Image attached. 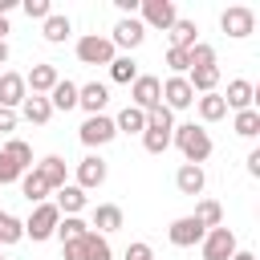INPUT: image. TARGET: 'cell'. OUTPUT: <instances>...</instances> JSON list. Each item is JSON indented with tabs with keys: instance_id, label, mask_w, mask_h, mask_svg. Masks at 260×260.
I'll return each mask as SVG.
<instances>
[{
	"instance_id": "cell-1",
	"label": "cell",
	"mask_w": 260,
	"mask_h": 260,
	"mask_svg": "<svg viewBox=\"0 0 260 260\" xmlns=\"http://www.w3.org/2000/svg\"><path fill=\"white\" fill-rule=\"evenodd\" d=\"M171 146H179V154H183L187 162H195V167H203V162L211 158V134H207L203 126H195V122L175 126V130H171Z\"/></svg>"
},
{
	"instance_id": "cell-2",
	"label": "cell",
	"mask_w": 260,
	"mask_h": 260,
	"mask_svg": "<svg viewBox=\"0 0 260 260\" xmlns=\"http://www.w3.org/2000/svg\"><path fill=\"white\" fill-rule=\"evenodd\" d=\"M61 260H114V248H110V240H106V236L85 232L81 240L61 244Z\"/></svg>"
},
{
	"instance_id": "cell-3",
	"label": "cell",
	"mask_w": 260,
	"mask_h": 260,
	"mask_svg": "<svg viewBox=\"0 0 260 260\" xmlns=\"http://www.w3.org/2000/svg\"><path fill=\"white\" fill-rule=\"evenodd\" d=\"M24 223V236L32 240V244H41V240H53V232H57V223H61V211H57V203H37L32 207V215L28 219H20Z\"/></svg>"
},
{
	"instance_id": "cell-4",
	"label": "cell",
	"mask_w": 260,
	"mask_h": 260,
	"mask_svg": "<svg viewBox=\"0 0 260 260\" xmlns=\"http://www.w3.org/2000/svg\"><path fill=\"white\" fill-rule=\"evenodd\" d=\"M236 248H240V244H236V232H232V228H223V223H219V228H207V236L199 240L203 260H232V256H236Z\"/></svg>"
},
{
	"instance_id": "cell-5",
	"label": "cell",
	"mask_w": 260,
	"mask_h": 260,
	"mask_svg": "<svg viewBox=\"0 0 260 260\" xmlns=\"http://www.w3.org/2000/svg\"><path fill=\"white\" fill-rule=\"evenodd\" d=\"M138 20H142V28H171L175 20H179V8H175V0H138Z\"/></svg>"
},
{
	"instance_id": "cell-6",
	"label": "cell",
	"mask_w": 260,
	"mask_h": 260,
	"mask_svg": "<svg viewBox=\"0 0 260 260\" xmlns=\"http://www.w3.org/2000/svg\"><path fill=\"white\" fill-rule=\"evenodd\" d=\"M219 28H223L232 41H244V37L256 32V12H252L248 4H232V8L219 12Z\"/></svg>"
},
{
	"instance_id": "cell-7",
	"label": "cell",
	"mask_w": 260,
	"mask_h": 260,
	"mask_svg": "<svg viewBox=\"0 0 260 260\" xmlns=\"http://www.w3.org/2000/svg\"><path fill=\"white\" fill-rule=\"evenodd\" d=\"M114 57H118V53H114L110 37H102V32L77 37V61H81V65H110Z\"/></svg>"
},
{
	"instance_id": "cell-8",
	"label": "cell",
	"mask_w": 260,
	"mask_h": 260,
	"mask_svg": "<svg viewBox=\"0 0 260 260\" xmlns=\"http://www.w3.org/2000/svg\"><path fill=\"white\" fill-rule=\"evenodd\" d=\"M77 138L93 150V146H106V142H114L118 138V130H114V118L110 114H93V118H85L81 126H77Z\"/></svg>"
},
{
	"instance_id": "cell-9",
	"label": "cell",
	"mask_w": 260,
	"mask_h": 260,
	"mask_svg": "<svg viewBox=\"0 0 260 260\" xmlns=\"http://www.w3.org/2000/svg\"><path fill=\"white\" fill-rule=\"evenodd\" d=\"M158 98H162V106H167L171 114L195 106V89L187 85V77H167V81H158Z\"/></svg>"
},
{
	"instance_id": "cell-10",
	"label": "cell",
	"mask_w": 260,
	"mask_h": 260,
	"mask_svg": "<svg viewBox=\"0 0 260 260\" xmlns=\"http://www.w3.org/2000/svg\"><path fill=\"white\" fill-rule=\"evenodd\" d=\"M142 41H146V28H142L138 16H122V20L114 24V32H110V45H114V49H126V57H130Z\"/></svg>"
},
{
	"instance_id": "cell-11",
	"label": "cell",
	"mask_w": 260,
	"mask_h": 260,
	"mask_svg": "<svg viewBox=\"0 0 260 260\" xmlns=\"http://www.w3.org/2000/svg\"><path fill=\"white\" fill-rule=\"evenodd\" d=\"M203 236H207V228H203L195 215H179V219L167 228V240H171L175 248H195Z\"/></svg>"
},
{
	"instance_id": "cell-12",
	"label": "cell",
	"mask_w": 260,
	"mask_h": 260,
	"mask_svg": "<svg viewBox=\"0 0 260 260\" xmlns=\"http://www.w3.org/2000/svg\"><path fill=\"white\" fill-rule=\"evenodd\" d=\"M130 106H138L142 114H146V110H154V106H162V98H158V77L138 73V77L130 81Z\"/></svg>"
},
{
	"instance_id": "cell-13",
	"label": "cell",
	"mask_w": 260,
	"mask_h": 260,
	"mask_svg": "<svg viewBox=\"0 0 260 260\" xmlns=\"http://www.w3.org/2000/svg\"><path fill=\"white\" fill-rule=\"evenodd\" d=\"M61 81V73H57V65H49V61H41V65H32L28 73H24V89L28 93H37V98H49V89Z\"/></svg>"
},
{
	"instance_id": "cell-14",
	"label": "cell",
	"mask_w": 260,
	"mask_h": 260,
	"mask_svg": "<svg viewBox=\"0 0 260 260\" xmlns=\"http://www.w3.org/2000/svg\"><path fill=\"white\" fill-rule=\"evenodd\" d=\"M106 175H110V167H106V158H102V154H85V158L77 162V187H81V191L102 187V183H106Z\"/></svg>"
},
{
	"instance_id": "cell-15",
	"label": "cell",
	"mask_w": 260,
	"mask_h": 260,
	"mask_svg": "<svg viewBox=\"0 0 260 260\" xmlns=\"http://www.w3.org/2000/svg\"><path fill=\"white\" fill-rule=\"evenodd\" d=\"M106 102H110V89H106L102 81H85V85H77V106L85 110V118L106 114Z\"/></svg>"
},
{
	"instance_id": "cell-16",
	"label": "cell",
	"mask_w": 260,
	"mask_h": 260,
	"mask_svg": "<svg viewBox=\"0 0 260 260\" xmlns=\"http://www.w3.org/2000/svg\"><path fill=\"white\" fill-rule=\"evenodd\" d=\"M252 102H256V85L244 81V77H232L228 81V93H223V106L240 114V110H252Z\"/></svg>"
},
{
	"instance_id": "cell-17",
	"label": "cell",
	"mask_w": 260,
	"mask_h": 260,
	"mask_svg": "<svg viewBox=\"0 0 260 260\" xmlns=\"http://www.w3.org/2000/svg\"><path fill=\"white\" fill-rule=\"evenodd\" d=\"M98 228V236H114L122 228V207L118 203H98L93 215H89V232Z\"/></svg>"
},
{
	"instance_id": "cell-18",
	"label": "cell",
	"mask_w": 260,
	"mask_h": 260,
	"mask_svg": "<svg viewBox=\"0 0 260 260\" xmlns=\"http://www.w3.org/2000/svg\"><path fill=\"white\" fill-rule=\"evenodd\" d=\"M28 98V89H24V73H0V106L4 110H16L20 102Z\"/></svg>"
},
{
	"instance_id": "cell-19",
	"label": "cell",
	"mask_w": 260,
	"mask_h": 260,
	"mask_svg": "<svg viewBox=\"0 0 260 260\" xmlns=\"http://www.w3.org/2000/svg\"><path fill=\"white\" fill-rule=\"evenodd\" d=\"M175 187H179V195H203V187H207V175H203V167H195V162H183V167L175 171Z\"/></svg>"
},
{
	"instance_id": "cell-20",
	"label": "cell",
	"mask_w": 260,
	"mask_h": 260,
	"mask_svg": "<svg viewBox=\"0 0 260 260\" xmlns=\"http://www.w3.org/2000/svg\"><path fill=\"white\" fill-rule=\"evenodd\" d=\"M32 167L41 171V179L49 183V191H61V187L69 183V179H65L69 171H65V158H61V154H45V158H41V162H32Z\"/></svg>"
},
{
	"instance_id": "cell-21",
	"label": "cell",
	"mask_w": 260,
	"mask_h": 260,
	"mask_svg": "<svg viewBox=\"0 0 260 260\" xmlns=\"http://www.w3.org/2000/svg\"><path fill=\"white\" fill-rule=\"evenodd\" d=\"M53 195H57V211H61V215H81L85 203H89V195H85L77 183H65V187L53 191Z\"/></svg>"
},
{
	"instance_id": "cell-22",
	"label": "cell",
	"mask_w": 260,
	"mask_h": 260,
	"mask_svg": "<svg viewBox=\"0 0 260 260\" xmlns=\"http://www.w3.org/2000/svg\"><path fill=\"white\" fill-rule=\"evenodd\" d=\"M69 32H73V20H69L65 12H53V16H45V20H41V37H45L49 45L69 41Z\"/></svg>"
},
{
	"instance_id": "cell-23",
	"label": "cell",
	"mask_w": 260,
	"mask_h": 260,
	"mask_svg": "<svg viewBox=\"0 0 260 260\" xmlns=\"http://www.w3.org/2000/svg\"><path fill=\"white\" fill-rule=\"evenodd\" d=\"M20 118H24V122H32V126H45V122L53 118V106H49V98H37V93H28V98L20 102Z\"/></svg>"
},
{
	"instance_id": "cell-24",
	"label": "cell",
	"mask_w": 260,
	"mask_h": 260,
	"mask_svg": "<svg viewBox=\"0 0 260 260\" xmlns=\"http://www.w3.org/2000/svg\"><path fill=\"white\" fill-rule=\"evenodd\" d=\"M20 191H24V199H28V203H32V207H37V203H45V199H49V195H53V191H49V183H45V179H41V171H37V167H32V171H24V175H20Z\"/></svg>"
},
{
	"instance_id": "cell-25",
	"label": "cell",
	"mask_w": 260,
	"mask_h": 260,
	"mask_svg": "<svg viewBox=\"0 0 260 260\" xmlns=\"http://www.w3.org/2000/svg\"><path fill=\"white\" fill-rule=\"evenodd\" d=\"M195 32H199V24H195V20H187V16H179V20L167 28V37H171V49H191V45L199 41Z\"/></svg>"
},
{
	"instance_id": "cell-26",
	"label": "cell",
	"mask_w": 260,
	"mask_h": 260,
	"mask_svg": "<svg viewBox=\"0 0 260 260\" xmlns=\"http://www.w3.org/2000/svg\"><path fill=\"white\" fill-rule=\"evenodd\" d=\"M49 106H53V110H77V81L61 77V81L49 89Z\"/></svg>"
},
{
	"instance_id": "cell-27",
	"label": "cell",
	"mask_w": 260,
	"mask_h": 260,
	"mask_svg": "<svg viewBox=\"0 0 260 260\" xmlns=\"http://www.w3.org/2000/svg\"><path fill=\"white\" fill-rule=\"evenodd\" d=\"M187 85L195 93H215L219 85V65H207V69H187Z\"/></svg>"
},
{
	"instance_id": "cell-28",
	"label": "cell",
	"mask_w": 260,
	"mask_h": 260,
	"mask_svg": "<svg viewBox=\"0 0 260 260\" xmlns=\"http://www.w3.org/2000/svg\"><path fill=\"white\" fill-rule=\"evenodd\" d=\"M195 110H199L203 122H219V118H228L223 93H199V98H195Z\"/></svg>"
},
{
	"instance_id": "cell-29",
	"label": "cell",
	"mask_w": 260,
	"mask_h": 260,
	"mask_svg": "<svg viewBox=\"0 0 260 260\" xmlns=\"http://www.w3.org/2000/svg\"><path fill=\"white\" fill-rule=\"evenodd\" d=\"M114 130H118V134H142V130H146V114H142L138 106H126V110H118V118H114Z\"/></svg>"
},
{
	"instance_id": "cell-30",
	"label": "cell",
	"mask_w": 260,
	"mask_h": 260,
	"mask_svg": "<svg viewBox=\"0 0 260 260\" xmlns=\"http://www.w3.org/2000/svg\"><path fill=\"white\" fill-rule=\"evenodd\" d=\"M106 69H110V81H118V85H130V81L138 77V61H134V57H126V53H122V57H114Z\"/></svg>"
},
{
	"instance_id": "cell-31",
	"label": "cell",
	"mask_w": 260,
	"mask_h": 260,
	"mask_svg": "<svg viewBox=\"0 0 260 260\" xmlns=\"http://www.w3.org/2000/svg\"><path fill=\"white\" fill-rule=\"evenodd\" d=\"M85 232H89V223H85L81 215H61V223H57V232H53V236H57L61 244H73V240H81Z\"/></svg>"
},
{
	"instance_id": "cell-32",
	"label": "cell",
	"mask_w": 260,
	"mask_h": 260,
	"mask_svg": "<svg viewBox=\"0 0 260 260\" xmlns=\"http://www.w3.org/2000/svg\"><path fill=\"white\" fill-rule=\"evenodd\" d=\"M232 130L240 134V138H256L260 134V110L252 106V110H240L236 118H232Z\"/></svg>"
},
{
	"instance_id": "cell-33",
	"label": "cell",
	"mask_w": 260,
	"mask_h": 260,
	"mask_svg": "<svg viewBox=\"0 0 260 260\" xmlns=\"http://www.w3.org/2000/svg\"><path fill=\"white\" fill-rule=\"evenodd\" d=\"M0 150H4V154H8V158L20 167V171H32V146H28L24 138H8Z\"/></svg>"
},
{
	"instance_id": "cell-34",
	"label": "cell",
	"mask_w": 260,
	"mask_h": 260,
	"mask_svg": "<svg viewBox=\"0 0 260 260\" xmlns=\"http://www.w3.org/2000/svg\"><path fill=\"white\" fill-rule=\"evenodd\" d=\"M20 240H24V223H20L12 211H0V244L12 248V244H20Z\"/></svg>"
},
{
	"instance_id": "cell-35",
	"label": "cell",
	"mask_w": 260,
	"mask_h": 260,
	"mask_svg": "<svg viewBox=\"0 0 260 260\" xmlns=\"http://www.w3.org/2000/svg\"><path fill=\"white\" fill-rule=\"evenodd\" d=\"M142 146H146L150 154H167V150H171V130H162V126H146V130H142Z\"/></svg>"
},
{
	"instance_id": "cell-36",
	"label": "cell",
	"mask_w": 260,
	"mask_h": 260,
	"mask_svg": "<svg viewBox=\"0 0 260 260\" xmlns=\"http://www.w3.org/2000/svg\"><path fill=\"white\" fill-rule=\"evenodd\" d=\"M191 215H195V219H199L203 228H219V223H223V207H219L215 199H199Z\"/></svg>"
},
{
	"instance_id": "cell-37",
	"label": "cell",
	"mask_w": 260,
	"mask_h": 260,
	"mask_svg": "<svg viewBox=\"0 0 260 260\" xmlns=\"http://www.w3.org/2000/svg\"><path fill=\"white\" fill-rule=\"evenodd\" d=\"M187 61H191V69H207V65H215V49L207 41H195L187 49Z\"/></svg>"
},
{
	"instance_id": "cell-38",
	"label": "cell",
	"mask_w": 260,
	"mask_h": 260,
	"mask_svg": "<svg viewBox=\"0 0 260 260\" xmlns=\"http://www.w3.org/2000/svg\"><path fill=\"white\" fill-rule=\"evenodd\" d=\"M146 126H162V130H175V114H171L167 106H154V110H146Z\"/></svg>"
},
{
	"instance_id": "cell-39",
	"label": "cell",
	"mask_w": 260,
	"mask_h": 260,
	"mask_svg": "<svg viewBox=\"0 0 260 260\" xmlns=\"http://www.w3.org/2000/svg\"><path fill=\"white\" fill-rule=\"evenodd\" d=\"M20 175H24V171H20V167H16V162H12V158L0 150V187H8V183H20Z\"/></svg>"
},
{
	"instance_id": "cell-40",
	"label": "cell",
	"mask_w": 260,
	"mask_h": 260,
	"mask_svg": "<svg viewBox=\"0 0 260 260\" xmlns=\"http://www.w3.org/2000/svg\"><path fill=\"white\" fill-rule=\"evenodd\" d=\"M20 8H24L28 20H45V16H53V4H49V0H24Z\"/></svg>"
},
{
	"instance_id": "cell-41",
	"label": "cell",
	"mask_w": 260,
	"mask_h": 260,
	"mask_svg": "<svg viewBox=\"0 0 260 260\" xmlns=\"http://www.w3.org/2000/svg\"><path fill=\"white\" fill-rule=\"evenodd\" d=\"M126 260H154V252H150V244L134 240V244H126Z\"/></svg>"
},
{
	"instance_id": "cell-42",
	"label": "cell",
	"mask_w": 260,
	"mask_h": 260,
	"mask_svg": "<svg viewBox=\"0 0 260 260\" xmlns=\"http://www.w3.org/2000/svg\"><path fill=\"white\" fill-rule=\"evenodd\" d=\"M8 130H16V110H4L0 106V134H8Z\"/></svg>"
},
{
	"instance_id": "cell-43",
	"label": "cell",
	"mask_w": 260,
	"mask_h": 260,
	"mask_svg": "<svg viewBox=\"0 0 260 260\" xmlns=\"http://www.w3.org/2000/svg\"><path fill=\"white\" fill-rule=\"evenodd\" d=\"M122 16H138V0H114Z\"/></svg>"
},
{
	"instance_id": "cell-44",
	"label": "cell",
	"mask_w": 260,
	"mask_h": 260,
	"mask_svg": "<svg viewBox=\"0 0 260 260\" xmlns=\"http://www.w3.org/2000/svg\"><path fill=\"white\" fill-rule=\"evenodd\" d=\"M248 175H252V179H260V150H252V154H248Z\"/></svg>"
},
{
	"instance_id": "cell-45",
	"label": "cell",
	"mask_w": 260,
	"mask_h": 260,
	"mask_svg": "<svg viewBox=\"0 0 260 260\" xmlns=\"http://www.w3.org/2000/svg\"><path fill=\"white\" fill-rule=\"evenodd\" d=\"M12 8H16V0H0V16H8Z\"/></svg>"
},
{
	"instance_id": "cell-46",
	"label": "cell",
	"mask_w": 260,
	"mask_h": 260,
	"mask_svg": "<svg viewBox=\"0 0 260 260\" xmlns=\"http://www.w3.org/2000/svg\"><path fill=\"white\" fill-rule=\"evenodd\" d=\"M232 260H256V256H252V252H244V248H236V256H232Z\"/></svg>"
},
{
	"instance_id": "cell-47",
	"label": "cell",
	"mask_w": 260,
	"mask_h": 260,
	"mask_svg": "<svg viewBox=\"0 0 260 260\" xmlns=\"http://www.w3.org/2000/svg\"><path fill=\"white\" fill-rule=\"evenodd\" d=\"M8 32H12V28H8V16H0V41H4Z\"/></svg>"
},
{
	"instance_id": "cell-48",
	"label": "cell",
	"mask_w": 260,
	"mask_h": 260,
	"mask_svg": "<svg viewBox=\"0 0 260 260\" xmlns=\"http://www.w3.org/2000/svg\"><path fill=\"white\" fill-rule=\"evenodd\" d=\"M8 61V41H0V65Z\"/></svg>"
},
{
	"instance_id": "cell-49",
	"label": "cell",
	"mask_w": 260,
	"mask_h": 260,
	"mask_svg": "<svg viewBox=\"0 0 260 260\" xmlns=\"http://www.w3.org/2000/svg\"><path fill=\"white\" fill-rule=\"evenodd\" d=\"M0 260H4V256H0Z\"/></svg>"
}]
</instances>
